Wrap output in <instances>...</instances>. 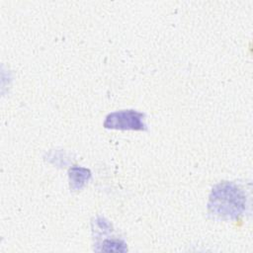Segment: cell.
<instances>
[{"label": "cell", "instance_id": "1", "mask_svg": "<svg viewBox=\"0 0 253 253\" xmlns=\"http://www.w3.org/2000/svg\"><path fill=\"white\" fill-rule=\"evenodd\" d=\"M246 195L237 185L222 182L214 186L210 195L209 211L213 216L232 219L241 215L246 210Z\"/></svg>", "mask_w": 253, "mask_h": 253}, {"label": "cell", "instance_id": "2", "mask_svg": "<svg viewBox=\"0 0 253 253\" xmlns=\"http://www.w3.org/2000/svg\"><path fill=\"white\" fill-rule=\"evenodd\" d=\"M104 127L122 130H145L144 115L134 110H122L109 114L103 124Z\"/></svg>", "mask_w": 253, "mask_h": 253}, {"label": "cell", "instance_id": "3", "mask_svg": "<svg viewBox=\"0 0 253 253\" xmlns=\"http://www.w3.org/2000/svg\"><path fill=\"white\" fill-rule=\"evenodd\" d=\"M70 186L74 190L81 189L90 178L89 170L80 167H73L69 171Z\"/></svg>", "mask_w": 253, "mask_h": 253}, {"label": "cell", "instance_id": "4", "mask_svg": "<svg viewBox=\"0 0 253 253\" xmlns=\"http://www.w3.org/2000/svg\"><path fill=\"white\" fill-rule=\"evenodd\" d=\"M126 249V244L117 239H107L102 243L100 250L103 251H125Z\"/></svg>", "mask_w": 253, "mask_h": 253}]
</instances>
